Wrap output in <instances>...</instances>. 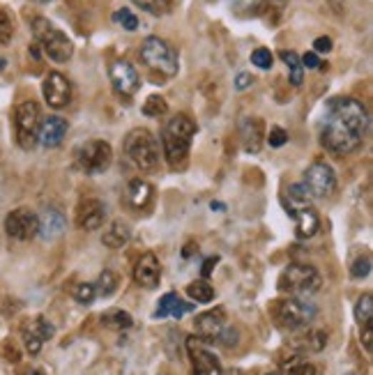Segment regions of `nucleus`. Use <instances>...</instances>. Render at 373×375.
Returning a JSON list of instances; mask_svg holds the SVG:
<instances>
[{"label":"nucleus","mask_w":373,"mask_h":375,"mask_svg":"<svg viewBox=\"0 0 373 375\" xmlns=\"http://www.w3.org/2000/svg\"><path fill=\"white\" fill-rule=\"evenodd\" d=\"M369 134V111L355 97H332L320 120V143L332 154H350Z\"/></svg>","instance_id":"f257e3e1"},{"label":"nucleus","mask_w":373,"mask_h":375,"mask_svg":"<svg viewBox=\"0 0 373 375\" xmlns=\"http://www.w3.org/2000/svg\"><path fill=\"white\" fill-rule=\"evenodd\" d=\"M194 136H196V122L189 116H184V113H178V116H173L164 124L161 148H164L166 164H169L171 169H182L184 166L186 157H189Z\"/></svg>","instance_id":"f03ea898"},{"label":"nucleus","mask_w":373,"mask_h":375,"mask_svg":"<svg viewBox=\"0 0 373 375\" xmlns=\"http://www.w3.org/2000/svg\"><path fill=\"white\" fill-rule=\"evenodd\" d=\"M286 212L295 219V235L299 239H309L318 233L320 216L311 205V196L304 189V184H290L284 196Z\"/></svg>","instance_id":"7ed1b4c3"},{"label":"nucleus","mask_w":373,"mask_h":375,"mask_svg":"<svg viewBox=\"0 0 373 375\" xmlns=\"http://www.w3.org/2000/svg\"><path fill=\"white\" fill-rule=\"evenodd\" d=\"M320 286H323V276H320L316 267H311L307 263L288 265L277 284L279 293H284L288 297H299V299H307L314 293H318Z\"/></svg>","instance_id":"20e7f679"},{"label":"nucleus","mask_w":373,"mask_h":375,"mask_svg":"<svg viewBox=\"0 0 373 375\" xmlns=\"http://www.w3.org/2000/svg\"><path fill=\"white\" fill-rule=\"evenodd\" d=\"M33 35L37 39V44L44 49V54L62 65V62H69L74 56V41H71L60 28H56L49 19L44 16H35L33 19Z\"/></svg>","instance_id":"39448f33"},{"label":"nucleus","mask_w":373,"mask_h":375,"mask_svg":"<svg viewBox=\"0 0 373 375\" xmlns=\"http://www.w3.org/2000/svg\"><path fill=\"white\" fill-rule=\"evenodd\" d=\"M141 60L152 74L173 79L178 74L180 62H178V51H175L169 41L161 37H148L141 46Z\"/></svg>","instance_id":"423d86ee"},{"label":"nucleus","mask_w":373,"mask_h":375,"mask_svg":"<svg viewBox=\"0 0 373 375\" xmlns=\"http://www.w3.org/2000/svg\"><path fill=\"white\" fill-rule=\"evenodd\" d=\"M124 152L141 171H154L159 166V141L148 129H131L124 139Z\"/></svg>","instance_id":"0eeeda50"},{"label":"nucleus","mask_w":373,"mask_h":375,"mask_svg":"<svg viewBox=\"0 0 373 375\" xmlns=\"http://www.w3.org/2000/svg\"><path fill=\"white\" fill-rule=\"evenodd\" d=\"M272 316L284 329H304L318 316L316 306L299 297H284L272 304Z\"/></svg>","instance_id":"6e6552de"},{"label":"nucleus","mask_w":373,"mask_h":375,"mask_svg":"<svg viewBox=\"0 0 373 375\" xmlns=\"http://www.w3.org/2000/svg\"><path fill=\"white\" fill-rule=\"evenodd\" d=\"M41 124V109L37 101H24L14 111V129L16 143L24 150H33L37 145V134Z\"/></svg>","instance_id":"1a4fd4ad"},{"label":"nucleus","mask_w":373,"mask_h":375,"mask_svg":"<svg viewBox=\"0 0 373 375\" xmlns=\"http://www.w3.org/2000/svg\"><path fill=\"white\" fill-rule=\"evenodd\" d=\"M111 161H113V150L106 141H88V143L79 145V150H76L79 169L88 175L106 173Z\"/></svg>","instance_id":"9d476101"},{"label":"nucleus","mask_w":373,"mask_h":375,"mask_svg":"<svg viewBox=\"0 0 373 375\" xmlns=\"http://www.w3.org/2000/svg\"><path fill=\"white\" fill-rule=\"evenodd\" d=\"M304 189L314 198H327L337 189V175L325 161H314L304 171Z\"/></svg>","instance_id":"9b49d317"},{"label":"nucleus","mask_w":373,"mask_h":375,"mask_svg":"<svg viewBox=\"0 0 373 375\" xmlns=\"http://www.w3.org/2000/svg\"><path fill=\"white\" fill-rule=\"evenodd\" d=\"M109 76H111L113 90H116L120 97H134L141 88V76H139L136 67H134L131 62L122 60V58L111 62Z\"/></svg>","instance_id":"f8f14e48"},{"label":"nucleus","mask_w":373,"mask_h":375,"mask_svg":"<svg viewBox=\"0 0 373 375\" xmlns=\"http://www.w3.org/2000/svg\"><path fill=\"white\" fill-rule=\"evenodd\" d=\"M186 352H189L194 375H224L222 361L217 359L212 350L205 348L203 339H196V336L186 339Z\"/></svg>","instance_id":"ddd939ff"},{"label":"nucleus","mask_w":373,"mask_h":375,"mask_svg":"<svg viewBox=\"0 0 373 375\" xmlns=\"http://www.w3.org/2000/svg\"><path fill=\"white\" fill-rule=\"evenodd\" d=\"M5 233L19 242L33 239L37 235V214L28 207H16L5 216Z\"/></svg>","instance_id":"4468645a"},{"label":"nucleus","mask_w":373,"mask_h":375,"mask_svg":"<svg viewBox=\"0 0 373 375\" xmlns=\"http://www.w3.org/2000/svg\"><path fill=\"white\" fill-rule=\"evenodd\" d=\"M41 92H44V99L51 109H65L71 101V86L65 74L60 71H49V76L44 79V86H41Z\"/></svg>","instance_id":"2eb2a0df"},{"label":"nucleus","mask_w":373,"mask_h":375,"mask_svg":"<svg viewBox=\"0 0 373 375\" xmlns=\"http://www.w3.org/2000/svg\"><path fill=\"white\" fill-rule=\"evenodd\" d=\"M74 221L81 231H97V228L104 226L106 221V207H104L101 201L97 198H86V201H81L76 205V212H74Z\"/></svg>","instance_id":"dca6fc26"},{"label":"nucleus","mask_w":373,"mask_h":375,"mask_svg":"<svg viewBox=\"0 0 373 375\" xmlns=\"http://www.w3.org/2000/svg\"><path fill=\"white\" fill-rule=\"evenodd\" d=\"M194 325H196V331L201 334V339L219 343L222 334H224L226 327H228V322H226V311H224L222 306L207 311V314H201L199 318H196Z\"/></svg>","instance_id":"f3484780"},{"label":"nucleus","mask_w":373,"mask_h":375,"mask_svg":"<svg viewBox=\"0 0 373 375\" xmlns=\"http://www.w3.org/2000/svg\"><path fill=\"white\" fill-rule=\"evenodd\" d=\"M159 279H161L159 258L154 256L152 251L143 254L139 258V263L134 265V281H136L141 288H157L159 286Z\"/></svg>","instance_id":"a211bd4d"},{"label":"nucleus","mask_w":373,"mask_h":375,"mask_svg":"<svg viewBox=\"0 0 373 375\" xmlns=\"http://www.w3.org/2000/svg\"><path fill=\"white\" fill-rule=\"evenodd\" d=\"M240 141H242V148L249 154H256L261 152V145L265 141V124L261 118L256 116H247L240 122Z\"/></svg>","instance_id":"6ab92c4d"},{"label":"nucleus","mask_w":373,"mask_h":375,"mask_svg":"<svg viewBox=\"0 0 373 375\" xmlns=\"http://www.w3.org/2000/svg\"><path fill=\"white\" fill-rule=\"evenodd\" d=\"M67 129H69V124H67L65 118H60V116L41 118L39 134H37V143H41L44 148H58V145L65 141Z\"/></svg>","instance_id":"aec40b11"},{"label":"nucleus","mask_w":373,"mask_h":375,"mask_svg":"<svg viewBox=\"0 0 373 375\" xmlns=\"http://www.w3.org/2000/svg\"><path fill=\"white\" fill-rule=\"evenodd\" d=\"M54 336V325L51 322H46L44 318H35L30 320L28 325L24 327V341H26V348L30 355H37V352L41 350V346Z\"/></svg>","instance_id":"412c9836"},{"label":"nucleus","mask_w":373,"mask_h":375,"mask_svg":"<svg viewBox=\"0 0 373 375\" xmlns=\"http://www.w3.org/2000/svg\"><path fill=\"white\" fill-rule=\"evenodd\" d=\"M67 226V219L56 207H44L37 214V235H41V239H56L62 235Z\"/></svg>","instance_id":"4be33fe9"},{"label":"nucleus","mask_w":373,"mask_h":375,"mask_svg":"<svg viewBox=\"0 0 373 375\" xmlns=\"http://www.w3.org/2000/svg\"><path fill=\"white\" fill-rule=\"evenodd\" d=\"M152 196H154L152 184L141 178H134L127 184V189H124V201H127L131 210H145L152 203Z\"/></svg>","instance_id":"5701e85b"},{"label":"nucleus","mask_w":373,"mask_h":375,"mask_svg":"<svg viewBox=\"0 0 373 375\" xmlns=\"http://www.w3.org/2000/svg\"><path fill=\"white\" fill-rule=\"evenodd\" d=\"M194 304H186L175 293H166L159 299V306L154 311V318H182L184 314H192Z\"/></svg>","instance_id":"b1692460"},{"label":"nucleus","mask_w":373,"mask_h":375,"mask_svg":"<svg viewBox=\"0 0 373 375\" xmlns=\"http://www.w3.org/2000/svg\"><path fill=\"white\" fill-rule=\"evenodd\" d=\"M293 346L297 348V355H304V352H320L327 346V334L320 329H309L307 334L297 336L293 341Z\"/></svg>","instance_id":"393cba45"},{"label":"nucleus","mask_w":373,"mask_h":375,"mask_svg":"<svg viewBox=\"0 0 373 375\" xmlns=\"http://www.w3.org/2000/svg\"><path fill=\"white\" fill-rule=\"evenodd\" d=\"M101 242L104 246H109V249H122V246H127L129 242V228L120 224V221H113L106 231H104L101 235Z\"/></svg>","instance_id":"a878e982"},{"label":"nucleus","mask_w":373,"mask_h":375,"mask_svg":"<svg viewBox=\"0 0 373 375\" xmlns=\"http://www.w3.org/2000/svg\"><path fill=\"white\" fill-rule=\"evenodd\" d=\"M282 60L286 62V67L290 69V83L293 86H302L304 81V67H302V60H299V56L295 54V51H282Z\"/></svg>","instance_id":"bb28decb"},{"label":"nucleus","mask_w":373,"mask_h":375,"mask_svg":"<svg viewBox=\"0 0 373 375\" xmlns=\"http://www.w3.org/2000/svg\"><path fill=\"white\" fill-rule=\"evenodd\" d=\"M131 316L127 314V311L122 309H116V311H109V314L101 316V325L109 327V329H129L131 327Z\"/></svg>","instance_id":"cd10ccee"},{"label":"nucleus","mask_w":373,"mask_h":375,"mask_svg":"<svg viewBox=\"0 0 373 375\" xmlns=\"http://www.w3.org/2000/svg\"><path fill=\"white\" fill-rule=\"evenodd\" d=\"M186 295H189L194 301H201V304H207V301L214 299V290L207 281H196V284L186 286Z\"/></svg>","instance_id":"c85d7f7f"},{"label":"nucleus","mask_w":373,"mask_h":375,"mask_svg":"<svg viewBox=\"0 0 373 375\" xmlns=\"http://www.w3.org/2000/svg\"><path fill=\"white\" fill-rule=\"evenodd\" d=\"M134 5H139L143 12H148L152 16H164L171 12L173 0H131Z\"/></svg>","instance_id":"c756f323"},{"label":"nucleus","mask_w":373,"mask_h":375,"mask_svg":"<svg viewBox=\"0 0 373 375\" xmlns=\"http://www.w3.org/2000/svg\"><path fill=\"white\" fill-rule=\"evenodd\" d=\"M355 318H357V325H359V327L369 325V322L373 320V299H371L369 293L362 295L359 301L355 304Z\"/></svg>","instance_id":"7c9ffc66"},{"label":"nucleus","mask_w":373,"mask_h":375,"mask_svg":"<svg viewBox=\"0 0 373 375\" xmlns=\"http://www.w3.org/2000/svg\"><path fill=\"white\" fill-rule=\"evenodd\" d=\"M166 111H169V104H166V99L159 95H150L143 104V116H148V118H161L166 116Z\"/></svg>","instance_id":"2f4dec72"},{"label":"nucleus","mask_w":373,"mask_h":375,"mask_svg":"<svg viewBox=\"0 0 373 375\" xmlns=\"http://www.w3.org/2000/svg\"><path fill=\"white\" fill-rule=\"evenodd\" d=\"M95 290H97L99 295H104V297L113 295L118 290V274L111 272V269H104V272L99 274V281H97Z\"/></svg>","instance_id":"473e14b6"},{"label":"nucleus","mask_w":373,"mask_h":375,"mask_svg":"<svg viewBox=\"0 0 373 375\" xmlns=\"http://www.w3.org/2000/svg\"><path fill=\"white\" fill-rule=\"evenodd\" d=\"M252 62L258 69H272L274 56H272V51H269V49L258 46V49H254V54H252Z\"/></svg>","instance_id":"72a5a7b5"},{"label":"nucleus","mask_w":373,"mask_h":375,"mask_svg":"<svg viewBox=\"0 0 373 375\" xmlns=\"http://www.w3.org/2000/svg\"><path fill=\"white\" fill-rule=\"evenodd\" d=\"M14 37V21L5 9H0V44H9Z\"/></svg>","instance_id":"f704fd0d"},{"label":"nucleus","mask_w":373,"mask_h":375,"mask_svg":"<svg viewBox=\"0 0 373 375\" xmlns=\"http://www.w3.org/2000/svg\"><path fill=\"white\" fill-rule=\"evenodd\" d=\"M371 274V256H359L355 258V263L350 265V276L352 279H364Z\"/></svg>","instance_id":"c9c22d12"},{"label":"nucleus","mask_w":373,"mask_h":375,"mask_svg":"<svg viewBox=\"0 0 373 375\" xmlns=\"http://www.w3.org/2000/svg\"><path fill=\"white\" fill-rule=\"evenodd\" d=\"M286 375H316V366H314V364L302 361L295 355V359L286 366Z\"/></svg>","instance_id":"e433bc0d"},{"label":"nucleus","mask_w":373,"mask_h":375,"mask_svg":"<svg viewBox=\"0 0 373 375\" xmlns=\"http://www.w3.org/2000/svg\"><path fill=\"white\" fill-rule=\"evenodd\" d=\"M113 21H116V24H120L124 30H136V28H139V19L134 16V14L129 12L127 7L118 9V12L113 14Z\"/></svg>","instance_id":"4c0bfd02"},{"label":"nucleus","mask_w":373,"mask_h":375,"mask_svg":"<svg viewBox=\"0 0 373 375\" xmlns=\"http://www.w3.org/2000/svg\"><path fill=\"white\" fill-rule=\"evenodd\" d=\"M95 295H97V290H95V286H92V284H81L74 290V299L79 301V304H86V306L95 301Z\"/></svg>","instance_id":"58836bf2"},{"label":"nucleus","mask_w":373,"mask_h":375,"mask_svg":"<svg viewBox=\"0 0 373 375\" xmlns=\"http://www.w3.org/2000/svg\"><path fill=\"white\" fill-rule=\"evenodd\" d=\"M267 143L272 145V148H282V145L288 143V131L282 127H272L267 134Z\"/></svg>","instance_id":"ea45409f"},{"label":"nucleus","mask_w":373,"mask_h":375,"mask_svg":"<svg viewBox=\"0 0 373 375\" xmlns=\"http://www.w3.org/2000/svg\"><path fill=\"white\" fill-rule=\"evenodd\" d=\"M359 339H362V346H364V350L371 355V352H373V327H371V322L362 327V336Z\"/></svg>","instance_id":"a19ab883"},{"label":"nucleus","mask_w":373,"mask_h":375,"mask_svg":"<svg viewBox=\"0 0 373 375\" xmlns=\"http://www.w3.org/2000/svg\"><path fill=\"white\" fill-rule=\"evenodd\" d=\"M258 5H261V0H233V9L237 14L242 12V7L247 9H258Z\"/></svg>","instance_id":"79ce46f5"},{"label":"nucleus","mask_w":373,"mask_h":375,"mask_svg":"<svg viewBox=\"0 0 373 375\" xmlns=\"http://www.w3.org/2000/svg\"><path fill=\"white\" fill-rule=\"evenodd\" d=\"M299 60H302V67H307V69H318L320 67L318 54H314V51H311V54H304Z\"/></svg>","instance_id":"37998d69"},{"label":"nucleus","mask_w":373,"mask_h":375,"mask_svg":"<svg viewBox=\"0 0 373 375\" xmlns=\"http://www.w3.org/2000/svg\"><path fill=\"white\" fill-rule=\"evenodd\" d=\"M249 86H254V76L247 74V71H242V74H237L235 88H237V90H244V88H249Z\"/></svg>","instance_id":"c03bdc74"},{"label":"nucleus","mask_w":373,"mask_h":375,"mask_svg":"<svg viewBox=\"0 0 373 375\" xmlns=\"http://www.w3.org/2000/svg\"><path fill=\"white\" fill-rule=\"evenodd\" d=\"M314 49L318 51V54H329V51H332V39L329 37H318L314 41Z\"/></svg>","instance_id":"a18cd8bd"},{"label":"nucleus","mask_w":373,"mask_h":375,"mask_svg":"<svg viewBox=\"0 0 373 375\" xmlns=\"http://www.w3.org/2000/svg\"><path fill=\"white\" fill-rule=\"evenodd\" d=\"M214 265H217V258H207V260H205V267H203V276H205V279L210 276V272H212Z\"/></svg>","instance_id":"49530a36"},{"label":"nucleus","mask_w":373,"mask_h":375,"mask_svg":"<svg viewBox=\"0 0 373 375\" xmlns=\"http://www.w3.org/2000/svg\"><path fill=\"white\" fill-rule=\"evenodd\" d=\"M7 67V60L5 58H0V69H5Z\"/></svg>","instance_id":"de8ad7c7"},{"label":"nucleus","mask_w":373,"mask_h":375,"mask_svg":"<svg viewBox=\"0 0 373 375\" xmlns=\"http://www.w3.org/2000/svg\"><path fill=\"white\" fill-rule=\"evenodd\" d=\"M28 375H44V373H41V371H30Z\"/></svg>","instance_id":"09e8293b"},{"label":"nucleus","mask_w":373,"mask_h":375,"mask_svg":"<svg viewBox=\"0 0 373 375\" xmlns=\"http://www.w3.org/2000/svg\"><path fill=\"white\" fill-rule=\"evenodd\" d=\"M33 3H49V0H33Z\"/></svg>","instance_id":"8fccbe9b"},{"label":"nucleus","mask_w":373,"mask_h":375,"mask_svg":"<svg viewBox=\"0 0 373 375\" xmlns=\"http://www.w3.org/2000/svg\"><path fill=\"white\" fill-rule=\"evenodd\" d=\"M228 375H240V373H237V371H233V373H228Z\"/></svg>","instance_id":"3c124183"}]
</instances>
